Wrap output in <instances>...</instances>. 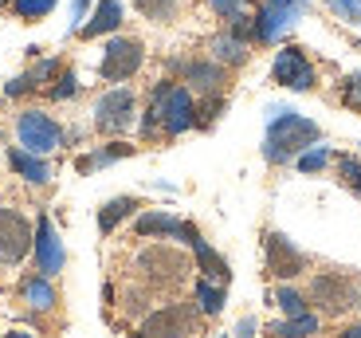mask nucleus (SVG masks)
<instances>
[{"label": "nucleus", "mask_w": 361, "mask_h": 338, "mask_svg": "<svg viewBox=\"0 0 361 338\" xmlns=\"http://www.w3.org/2000/svg\"><path fill=\"white\" fill-rule=\"evenodd\" d=\"M134 154V146H126V142H110V146L94 150V154L79 157V174H90V169H102V165H114L118 157H130Z\"/></svg>", "instance_id": "5701e85b"}, {"label": "nucleus", "mask_w": 361, "mask_h": 338, "mask_svg": "<svg viewBox=\"0 0 361 338\" xmlns=\"http://www.w3.org/2000/svg\"><path fill=\"white\" fill-rule=\"evenodd\" d=\"M271 79L279 83V87H287V91H310L318 83V71L314 64L307 59V52L302 47H283L279 55H275V67H271Z\"/></svg>", "instance_id": "9d476101"}, {"label": "nucleus", "mask_w": 361, "mask_h": 338, "mask_svg": "<svg viewBox=\"0 0 361 338\" xmlns=\"http://www.w3.org/2000/svg\"><path fill=\"white\" fill-rule=\"evenodd\" d=\"M271 334H275V338H310V334H318V315H310V311L287 315L283 322L271 327Z\"/></svg>", "instance_id": "4be33fe9"}, {"label": "nucleus", "mask_w": 361, "mask_h": 338, "mask_svg": "<svg viewBox=\"0 0 361 338\" xmlns=\"http://www.w3.org/2000/svg\"><path fill=\"white\" fill-rule=\"evenodd\" d=\"M310 303L322 315H345L350 307H357V284L342 272H322L310 279Z\"/></svg>", "instance_id": "423d86ee"}, {"label": "nucleus", "mask_w": 361, "mask_h": 338, "mask_svg": "<svg viewBox=\"0 0 361 338\" xmlns=\"http://www.w3.org/2000/svg\"><path fill=\"white\" fill-rule=\"evenodd\" d=\"M149 107H154L157 122H161V130L169 138H177V134L197 126V99H192V91L185 83H157Z\"/></svg>", "instance_id": "f03ea898"}, {"label": "nucleus", "mask_w": 361, "mask_h": 338, "mask_svg": "<svg viewBox=\"0 0 361 338\" xmlns=\"http://www.w3.org/2000/svg\"><path fill=\"white\" fill-rule=\"evenodd\" d=\"M180 229H185V220H177L173 212H137L134 220V232L137 236H180Z\"/></svg>", "instance_id": "a211bd4d"}, {"label": "nucleus", "mask_w": 361, "mask_h": 338, "mask_svg": "<svg viewBox=\"0 0 361 338\" xmlns=\"http://www.w3.org/2000/svg\"><path fill=\"white\" fill-rule=\"evenodd\" d=\"M4 338H36V334H27V330H12V334H4Z\"/></svg>", "instance_id": "ea45409f"}, {"label": "nucleus", "mask_w": 361, "mask_h": 338, "mask_svg": "<svg viewBox=\"0 0 361 338\" xmlns=\"http://www.w3.org/2000/svg\"><path fill=\"white\" fill-rule=\"evenodd\" d=\"M8 165L24 177L27 185H47V181H51V165H47L39 154H27L24 146H12L8 150Z\"/></svg>", "instance_id": "dca6fc26"}, {"label": "nucleus", "mask_w": 361, "mask_h": 338, "mask_svg": "<svg viewBox=\"0 0 361 338\" xmlns=\"http://www.w3.org/2000/svg\"><path fill=\"white\" fill-rule=\"evenodd\" d=\"M220 110H224V99H220V95H204V102L197 107V126L216 122V119H220Z\"/></svg>", "instance_id": "2f4dec72"}, {"label": "nucleus", "mask_w": 361, "mask_h": 338, "mask_svg": "<svg viewBox=\"0 0 361 338\" xmlns=\"http://www.w3.org/2000/svg\"><path fill=\"white\" fill-rule=\"evenodd\" d=\"M189 91H200V95H220V87L228 83V67L216 64V59H192V64L180 67Z\"/></svg>", "instance_id": "4468645a"}, {"label": "nucleus", "mask_w": 361, "mask_h": 338, "mask_svg": "<svg viewBox=\"0 0 361 338\" xmlns=\"http://www.w3.org/2000/svg\"><path fill=\"white\" fill-rule=\"evenodd\" d=\"M137 267H142L145 284L161 287V291L165 287H180L185 279H189V256L177 252V248H169V244L145 248L142 256H137Z\"/></svg>", "instance_id": "20e7f679"}, {"label": "nucleus", "mask_w": 361, "mask_h": 338, "mask_svg": "<svg viewBox=\"0 0 361 338\" xmlns=\"http://www.w3.org/2000/svg\"><path fill=\"white\" fill-rule=\"evenodd\" d=\"M134 8L142 12L145 20H154V24H169L177 16L180 0H134Z\"/></svg>", "instance_id": "a878e982"}, {"label": "nucleus", "mask_w": 361, "mask_h": 338, "mask_svg": "<svg viewBox=\"0 0 361 338\" xmlns=\"http://www.w3.org/2000/svg\"><path fill=\"white\" fill-rule=\"evenodd\" d=\"M357 307H361V284H357Z\"/></svg>", "instance_id": "a19ab883"}, {"label": "nucleus", "mask_w": 361, "mask_h": 338, "mask_svg": "<svg viewBox=\"0 0 361 338\" xmlns=\"http://www.w3.org/2000/svg\"><path fill=\"white\" fill-rule=\"evenodd\" d=\"M235 338H255V319H244L235 327Z\"/></svg>", "instance_id": "4c0bfd02"}, {"label": "nucleus", "mask_w": 361, "mask_h": 338, "mask_svg": "<svg viewBox=\"0 0 361 338\" xmlns=\"http://www.w3.org/2000/svg\"><path fill=\"white\" fill-rule=\"evenodd\" d=\"M275 307H283V315H302V311H307V299H302L295 287L283 284L279 291H275Z\"/></svg>", "instance_id": "c756f323"}, {"label": "nucleus", "mask_w": 361, "mask_h": 338, "mask_svg": "<svg viewBox=\"0 0 361 338\" xmlns=\"http://www.w3.org/2000/svg\"><path fill=\"white\" fill-rule=\"evenodd\" d=\"M32 252V220L12 205H0V267L24 264Z\"/></svg>", "instance_id": "6e6552de"}, {"label": "nucleus", "mask_w": 361, "mask_h": 338, "mask_svg": "<svg viewBox=\"0 0 361 338\" xmlns=\"http://www.w3.org/2000/svg\"><path fill=\"white\" fill-rule=\"evenodd\" d=\"M342 107L353 110V114H361V71H353L350 79L342 83Z\"/></svg>", "instance_id": "7c9ffc66"}, {"label": "nucleus", "mask_w": 361, "mask_h": 338, "mask_svg": "<svg viewBox=\"0 0 361 338\" xmlns=\"http://www.w3.org/2000/svg\"><path fill=\"white\" fill-rule=\"evenodd\" d=\"M212 59L224 67H240L247 64V40L235 36V32H220L216 40H212Z\"/></svg>", "instance_id": "6ab92c4d"}, {"label": "nucleus", "mask_w": 361, "mask_h": 338, "mask_svg": "<svg viewBox=\"0 0 361 338\" xmlns=\"http://www.w3.org/2000/svg\"><path fill=\"white\" fill-rule=\"evenodd\" d=\"M197 330V311L189 303H169L145 319V338H192Z\"/></svg>", "instance_id": "9b49d317"}, {"label": "nucleus", "mask_w": 361, "mask_h": 338, "mask_svg": "<svg viewBox=\"0 0 361 338\" xmlns=\"http://www.w3.org/2000/svg\"><path fill=\"white\" fill-rule=\"evenodd\" d=\"M55 75H59V59H39V64L27 71V79H32V87H39V83H51Z\"/></svg>", "instance_id": "72a5a7b5"}, {"label": "nucleus", "mask_w": 361, "mask_h": 338, "mask_svg": "<svg viewBox=\"0 0 361 338\" xmlns=\"http://www.w3.org/2000/svg\"><path fill=\"white\" fill-rule=\"evenodd\" d=\"M55 8V0H12V12L20 20H44Z\"/></svg>", "instance_id": "c85d7f7f"}, {"label": "nucleus", "mask_w": 361, "mask_h": 338, "mask_svg": "<svg viewBox=\"0 0 361 338\" xmlns=\"http://www.w3.org/2000/svg\"><path fill=\"white\" fill-rule=\"evenodd\" d=\"M338 177H342L345 189L361 193V162H357L353 154H342V157H338Z\"/></svg>", "instance_id": "cd10ccee"}, {"label": "nucleus", "mask_w": 361, "mask_h": 338, "mask_svg": "<svg viewBox=\"0 0 361 338\" xmlns=\"http://www.w3.org/2000/svg\"><path fill=\"white\" fill-rule=\"evenodd\" d=\"M342 338H361V322H357V327H345Z\"/></svg>", "instance_id": "58836bf2"}, {"label": "nucleus", "mask_w": 361, "mask_h": 338, "mask_svg": "<svg viewBox=\"0 0 361 338\" xmlns=\"http://www.w3.org/2000/svg\"><path fill=\"white\" fill-rule=\"evenodd\" d=\"M24 299L27 307H36V311H51L55 307V287H51V275H32V279H24Z\"/></svg>", "instance_id": "412c9836"}, {"label": "nucleus", "mask_w": 361, "mask_h": 338, "mask_svg": "<svg viewBox=\"0 0 361 338\" xmlns=\"http://www.w3.org/2000/svg\"><path fill=\"white\" fill-rule=\"evenodd\" d=\"M263 260H267V272L275 279H295V275L307 272V256L283 232H267V240H263Z\"/></svg>", "instance_id": "f8f14e48"}, {"label": "nucleus", "mask_w": 361, "mask_h": 338, "mask_svg": "<svg viewBox=\"0 0 361 338\" xmlns=\"http://www.w3.org/2000/svg\"><path fill=\"white\" fill-rule=\"evenodd\" d=\"M75 95H79V79H75L71 71L59 75V79H55V87H51V99L55 102H67V99H75Z\"/></svg>", "instance_id": "473e14b6"}, {"label": "nucleus", "mask_w": 361, "mask_h": 338, "mask_svg": "<svg viewBox=\"0 0 361 338\" xmlns=\"http://www.w3.org/2000/svg\"><path fill=\"white\" fill-rule=\"evenodd\" d=\"M142 64H145L142 40H134V36H114V40H106V52H102L99 75H102L106 83H126V79H134V75L142 71Z\"/></svg>", "instance_id": "0eeeda50"}, {"label": "nucleus", "mask_w": 361, "mask_h": 338, "mask_svg": "<svg viewBox=\"0 0 361 338\" xmlns=\"http://www.w3.org/2000/svg\"><path fill=\"white\" fill-rule=\"evenodd\" d=\"M32 252H36V267L44 275H59L67 264V252H63V240L55 232V224L47 217H36V236H32Z\"/></svg>", "instance_id": "ddd939ff"}, {"label": "nucleus", "mask_w": 361, "mask_h": 338, "mask_svg": "<svg viewBox=\"0 0 361 338\" xmlns=\"http://www.w3.org/2000/svg\"><path fill=\"white\" fill-rule=\"evenodd\" d=\"M16 138H20V146L27 150V154H51V150H59L67 142L63 126L51 119V114H44V110H24L16 119Z\"/></svg>", "instance_id": "39448f33"}, {"label": "nucleus", "mask_w": 361, "mask_h": 338, "mask_svg": "<svg viewBox=\"0 0 361 338\" xmlns=\"http://www.w3.org/2000/svg\"><path fill=\"white\" fill-rule=\"evenodd\" d=\"M122 28V0H99L94 4V16H87V24L79 28L82 40H99V36H110Z\"/></svg>", "instance_id": "2eb2a0df"}, {"label": "nucleus", "mask_w": 361, "mask_h": 338, "mask_svg": "<svg viewBox=\"0 0 361 338\" xmlns=\"http://www.w3.org/2000/svg\"><path fill=\"white\" fill-rule=\"evenodd\" d=\"M24 91H32V79H27V75H20V79H12L8 87H4V95H8V99H20Z\"/></svg>", "instance_id": "e433bc0d"}, {"label": "nucleus", "mask_w": 361, "mask_h": 338, "mask_svg": "<svg viewBox=\"0 0 361 338\" xmlns=\"http://www.w3.org/2000/svg\"><path fill=\"white\" fill-rule=\"evenodd\" d=\"M326 8H330V16L342 28H350V32L361 36V0H326Z\"/></svg>", "instance_id": "393cba45"}, {"label": "nucleus", "mask_w": 361, "mask_h": 338, "mask_svg": "<svg viewBox=\"0 0 361 338\" xmlns=\"http://www.w3.org/2000/svg\"><path fill=\"white\" fill-rule=\"evenodd\" d=\"M197 311L200 315H220L224 311V284H212L200 275L197 279Z\"/></svg>", "instance_id": "b1692460"}, {"label": "nucleus", "mask_w": 361, "mask_h": 338, "mask_svg": "<svg viewBox=\"0 0 361 338\" xmlns=\"http://www.w3.org/2000/svg\"><path fill=\"white\" fill-rule=\"evenodd\" d=\"M220 338H224V334H220Z\"/></svg>", "instance_id": "37998d69"}, {"label": "nucleus", "mask_w": 361, "mask_h": 338, "mask_svg": "<svg viewBox=\"0 0 361 338\" xmlns=\"http://www.w3.org/2000/svg\"><path fill=\"white\" fill-rule=\"evenodd\" d=\"M247 0H208V8L220 12V16H235V12H244Z\"/></svg>", "instance_id": "f704fd0d"}, {"label": "nucleus", "mask_w": 361, "mask_h": 338, "mask_svg": "<svg viewBox=\"0 0 361 338\" xmlns=\"http://www.w3.org/2000/svg\"><path fill=\"white\" fill-rule=\"evenodd\" d=\"M330 162H334V150L330 146H310V150H302V154L295 157L298 174H322Z\"/></svg>", "instance_id": "bb28decb"}, {"label": "nucleus", "mask_w": 361, "mask_h": 338, "mask_svg": "<svg viewBox=\"0 0 361 338\" xmlns=\"http://www.w3.org/2000/svg\"><path fill=\"white\" fill-rule=\"evenodd\" d=\"M314 0H263L255 12V40L259 44H279L290 28L310 12Z\"/></svg>", "instance_id": "7ed1b4c3"}, {"label": "nucleus", "mask_w": 361, "mask_h": 338, "mask_svg": "<svg viewBox=\"0 0 361 338\" xmlns=\"http://www.w3.org/2000/svg\"><path fill=\"white\" fill-rule=\"evenodd\" d=\"M87 8H90V0H75L71 4V32H79L87 24Z\"/></svg>", "instance_id": "c9c22d12"}, {"label": "nucleus", "mask_w": 361, "mask_h": 338, "mask_svg": "<svg viewBox=\"0 0 361 338\" xmlns=\"http://www.w3.org/2000/svg\"><path fill=\"white\" fill-rule=\"evenodd\" d=\"M134 114H137L134 91L130 87H114V91H106L94 102V130L99 134H126L134 126Z\"/></svg>", "instance_id": "1a4fd4ad"}, {"label": "nucleus", "mask_w": 361, "mask_h": 338, "mask_svg": "<svg viewBox=\"0 0 361 338\" xmlns=\"http://www.w3.org/2000/svg\"><path fill=\"white\" fill-rule=\"evenodd\" d=\"M137 212V197H114V201H106L99 209V229H102V236H110V232L122 224L126 217H134Z\"/></svg>", "instance_id": "aec40b11"}, {"label": "nucleus", "mask_w": 361, "mask_h": 338, "mask_svg": "<svg viewBox=\"0 0 361 338\" xmlns=\"http://www.w3.org/2000/svg\"><path fill=\"white\" fill-rule=\"evenodd\" d=\"M134 338H145V330H142V334H134Z\"/></svg>", "instance_id": "79ce46f5"}, {"label": "nucleus", "mask_w": 361, "mask_h": 338, "mask_svg": "<svg viewBox=\"0 0 361 338\" xmlns=\"http://www.w3.org/2000/svg\"><path fill=\"white\" fill-rule=\"evenodd\" d=\"M192 256H197V267H200V275H204V279H212V284H228V260L220 256L216 248L208 244V240H192Z\"/></svg>", "instance_id": "f3484780"}, {"label": "nucleus", "mask_w": 361, "mask_h": 338, "mask_svg": "<svg viewBox=\"0 0 361 338\" xmlns=\"http://www.w3.org/2000/svg\"><path fill=\"white\" fill-rule=\"evenodd\" d=\"M322 142V126L307 114H298L290 107H271L267 110V134H263V157L271 165L295 162L302 150Z\"/></svg>", "instance_id": "f257e3e1"}]
</instances>
